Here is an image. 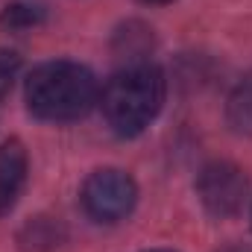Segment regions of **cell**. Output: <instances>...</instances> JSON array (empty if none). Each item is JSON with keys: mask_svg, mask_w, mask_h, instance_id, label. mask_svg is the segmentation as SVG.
Wrapping results in <instances>:
<instances>
[{"mask_svg": "<svg viewBox=\"0 0 252 252\" xmlns=\"http://www.w3.org/2000/svg\"><path fill=\"white\" fill-rule=\"evenodd\" d=\"M27 109L41 121H79L100 103V82L97 76L79 62H56L38 64L24 85Z\"/></svg>", "mask_w": 252, "mask_h": 252, "instance_id": "obj_1", "label": "cell"}, {"mask_svg": "<svg viewBox=\"0 0 252 252\" xmlns=\"http://www.w3.org/2000/svg\"><path fill=\"white\" fill-rule=\"evenodd\" d=\"M167 79L161 67L150 62H132L121 67L100 94L106 124L121 138H135L153 124L164 106Z\"/></svg>", "mask_w": 252, "mask_h": 252, "instance_id": "obj_2", "label": "cell"}, {"mask_svg": "<svg viewBox=\"0 0 252 252\" xmlns=\"http://www.w3.org/2000/svg\"><path fill=\"white\" fill-rule=\"evenodd\" d=\"M79 199L94 223H121L132 214L138 202V185L129 173L106 167V170H94L85 179Z\"/></svg>", "mask_w": 252, "mask_h": 252, "instance_id": "obj_3", "label": "cell"}, {"mask_svg": "<svg viewBox=\"0 0 252 252\" xmlns=\"http://www.w3.org/2000/svg\"><path fill=\"white\" fill-rule=\"evenodd\" d=\"M196 196L211 217L226 220L244 208V202L250 196V179L232 161H211L199 170Z\"/></svg>", "mask_w": 252, "mask_h": 252, "instance_id": "obj_4", "label": "cell"}, {"mask_svg": "<svg viewBox=\"0 0 252 252\" xmlns=\"http://www.w3.org/2000/svg\"><path fill=\"white\" fill-rule=\"evenodd\" d=\"M27 150L18 138H9L0 147V217L18 205V196L27 185Z\"/></svg>", "mask_w": 252, "mask_h": 252, "instance_id": "obj_5", "label": "cell"}, {"mask_svg": "<svg viewBox=\"0 0 252 252\" xmlns=\"http://www.w3.org/2000/svg\"><path fill=\"white\" fill-rule=\"evenodd\" d=\"M62 241H64V229L53 217H35L18 235V244H21L24 252H53Z\"/></svg>", "mask_w": 252, "mask_h": 252, "instance_id": "obj_6", "label": "cell"}, {"mask_svg": "<svg viewBox=\"0 0 252 252\" xmlns=\"http://www.w3.org/2000/svg\"><path fill=\"white\" fill-rule=\"evenodd\" d=\"M226 121L238 135H252V73H247L229 94Z\"/></svg>", "mask_w": 252, "mask_h": 252, "instance_id": "obj_7", "label": "cell"}, {"mask_svg": "<svg viewBox=\"0 0 252 252\" xmlns=\"http://www.w3.org/2000/svg\"><path fill=\"white\" fill-rule=\"evenodd\" d=\"M41 21H44V9L35 3H12L0 12V27L9 30H30Z\"/></svg>", "mask_w": 252, "mask_h": 252, "instance_id": "obj_8", "label": "cell"}, {"mask_svg": "<svg viewBox=\"0 0 252 252\" xmlns=\"http://www.w3.org/2000/svg\"><path fill=\"white\" fill-rule=\"evenodd\" d=\"M18 73H21V56H18L15 50L0 47V100L12 91Z\"/></svg>", "mask_w": 252, "mask_h": 252, "instance_id": "obj_9", "label": "cell"}, {"mask_svg": "<svg viewBox=\"0 0 252 252\" xmlns=\"http://www.w3.org/2000/svg\"><path fill=\"white\" fill-rule=\"evenodd\" d=\"M220 252H252V247H244V244H235V247H226Z\"/></svg>", "mask_w": 252, "mask_h": 252, "instance_id": "obj_10", "label": "cell"}, {"mask_svg": "<svg viewBox=\"0 0 252 252\" xmlns=\"http://www.w3.org/2000/svg\"><path fill=\"white\" fill-rule=\"evenodd\" d=\"M141 3H147V6H167V3H173V0H141Z\"/></svg>", "mask_w": 252, "mask_h": 252, "instance_id": "obj_11", "label": "cell"}, {"mask_svg": "<svg viewBox=\"0 0 252 252\" xmlns=\"http://www.w3.org/2000/svg\"><path fill=\"white\" fill-rule=\"evenodd\" d=\"M150 252H173V250H150Z\"/></svg>", "mask_w": 252, "mask_h": 252, "instance_id": "obj_12", "label": "cell"}]
</instances>
